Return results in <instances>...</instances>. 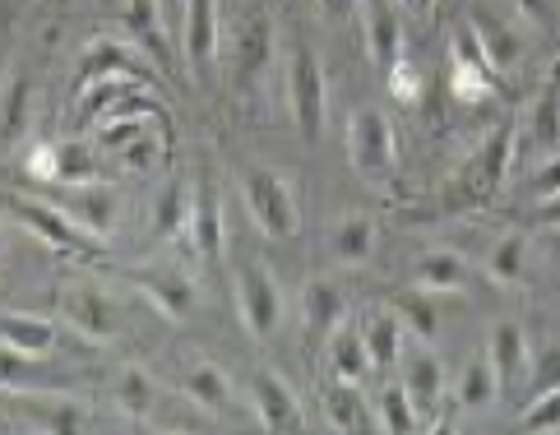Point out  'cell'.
Masks as SVG:
<instances>
[{"label":"cell","instance_id":"cell-1","mask_svg":"<svg viewBox=\"0 0 560 435\" xmlns=\"http://www.w3.org/2000/svg\"><path fill=\"white\" fill-rule=\"evenodd\" d=\"M514 126L491 130L482 144L468 153V163H458L454 176L440 186V209L445 213H468V209H487L495 200V190L510 176V157H514Z\"/></svg>","mask_w":560,"mask_h":435},{"label":"cell","instance_id":"cell-2","mask_svg":"<svg viewBox=\"0 0 560 435\" xmlns=\"http://www.w3.org/2000/svg\"><path fill=\"white\" fill-rule=\"evenodd\" d=\"M242 200L255 217V227L273 236V242H288L302 227V209H296V195L292 186L283 181L278 172H265V167H250L242 176Z\"/></svg>","mask_w":560,"mask_h":435},{"label":"cell","instance_id":"cell-3","mask_svg":"<svg viewBox=\"0 0 560 435\" xmlns=\"http://www.w3.org/2000/svg\"><path fill=\"white\" fill-rule=\"evenodd\" d=\"M348 163L357 176L366 181H385V176L398 167V144H394V126L380 107H362L352 111L348 121Z\"/></svg>","mask_w":560,"mask_h":435},{"label":"cell","instance_id":"cell-4","mask_svg":"<svg viewBox=\"0 0 560 435\" xmlns=\"http://www.w3.org/2000/svg\"><path fill=\"white\" fill-rule=\"evenodd\" d=\"M10 213L24 223V232H33L43 246L70 255V260H93L97 255V242L89 227H79L74 217L61 209V204H37V200H10Z\"/></svg>","mask_w":560,"mask_h":435},{"label":"cell","instance_id":"cell-5","mask_svg":"<svg viewBox=\"0 0 560 435\" xmlns=\"http://www.w3.org/2000/svg\"><path fill=\"white\" fill-rule=\"evenodd\" d=\"M126 279H130V287L144 296V302H149L158 315H167V320H190L195 306H199V287H195V279H190L182 264H172V260L135 264Z\"/></svg>","mask_w":560,"mask_h":435},{"label":"cell","instance_id":"cell-6","mask_svg":"<svg viewBox=\"0 0 560 435\" xmlns=\"http://www.w3.org/2000/svg\"><path fill=\"white\" fill-rule=\"evenodd\" d=\"M236 315H242V325L250 329V339H273L278 325H283L288 315V302H283V287L273 283L269 264H242L236 273Z\"/></svg>","mask_w":560,"mask_h":435},{"label":"cell","instance_id":"cell-7","mask_svg":"<svg viewBox=\"0 0 560 435\" xmlns=\"http://www.w3.org/2000/svg\"><path fill=\"white\" fill-rule=\"evenodd\" d=\"M56 306H61L66 325L89 343H112L116 333L126 329L121 306H116L97 283H66L61 292H56Z\"/></svg>","mask_w":560,"mask_h":435},{"label":"cell","instance_id":"cell-8","mask_svg":"<svg viewBox=\"0 0 560 435\" xmlns=\"http://www.w3.org/2000/svg\"><path fill=\"white\" fill-rule=\"evenodd\" d=\"M288 103H292V121L302 130V140L315 144L329 116V93H325V70H319V61L306 47H296L288 61Z\"/></svg>","mask_w":560,"mask_h":435},{"label":"cell","instance_id":"cell-9","mask_svg":"<svg viewBox=\"0 0 560 435\" xmlns=\"http://www.w3.org/2000/svg\"><path fill=\"white\" fill-rule=\"evenodd\" d=\"M153 61L139 47L130 43H116V37H97V43L84 47V56H79V89L84 84H97V79H139V84H153Z\"/></svg>","mask_w":560,"mask_h":435},{"label":"cell","instance_id":"cell-10","mask_svg":"<svg viewBox=\"0 0 560 435\" xmlns=\"http://www.w3.org/2000/svg\"><path fill=\"white\" fill-rule=\"evenodd\" d=\"M19 412L28 418L33 431H47V435H84V431H93L89 403L70 399V393L24 389V393H19Z\"/></svg>","mask_w":560,"mask_h":435},{"label":"cell","instance_id":"cell-11","mask_svg":"<svg viewBox=\"0 0 560 435\" xmlns=\"http://www.w3.org/2000/svg\"><path fill=\"white\" fill-rule=\"evenodd\" d=\"M273 56V24L265 14H250L236 24L232 43H228V74H232V89H246L255 84L259 74H265Z\"/></svg>","mask_w":560,"mask_h":435},{"label":"cell","instance_id":"cell-12","mask_svg":"<svg viewBox=\"0 0 560 435\" xmlns=\"http://www.w3.org/2000/svg\"><path fill=\"white\" fill-rule=\"evenodd\" d=\"M250 403H255V418L269 435H296L306 426V412L296 403V393L288 389L283 375L273 371H255L250 380Z\"/></svg>","mask_w":560,"mask_h":435},{"label":"cell","instance_id":"cell-13","mask_svg":"<svg viewBox=\"0 0 560 435\" xmlns=\"http://www.w3.org/2000/svg\"><path fill=\"white\" fill-rule=\"evenodd\" d=\"M182 51H186V66L195 79L213 66V56H218V0H186Z\"/></svg>","mask_w":560,"mask_h":435},{"label":"cell","instance_id":"cell-14","mask_svg":"<svg viewBox=\"0 0 560 435\" xmlns=\"http://www.w3.org/2000/svg\"><path fill=\"white\" fill-rule=\"evenodd\" d=\"M186 242L199 260H223V246H228V223H223V200L218 190L205 186L195 190V204H190V223H186Z\"/></svg>","mask_w":560,"mask_h":435},{"label":"cell","instance_id":"cell-15","mask_svg":"<svg viewBox=\"0 0 560 435\" xmlns=\"http://www.w3.org/2000/svg\"><path fill=\"white\" fill-rule=\"evenodd\" d=\"M348 320V302L329 279H311L302 292V325H306V343L325 348L329 333Z\"/></svg>","mask_w":560,"mask_h":435},{"label":"cell","instance_id":"cell-16","mask_svg":"<svg viewBox=\"0 0 560 435\" xmlns=\"http://www.w3.org/2000/svg\"><path fill=\"white\" fill-rule=\"evenodd\" d=\"M61 209L74 217L79 227H89L93 236H107L116 227V213H121V200H116V190L112 186H66V200Z\"/></svg>","mask_w":560,"mask_h":435},{"label":"cell","instance_id":"cell-17","mask_svg":"<svg viewBox=\"0 0 560 435\" xmlns=\"http://www.w3.org/2000/svg\"><path fill=\"white\" fill-rule=\"evenodd\" d=\"M487 357L500 375V389H514V385H524L528 380V366H533V352H528V339H524V329L518 325H491L487 333Z\"/></svg>","mask_w":560,"mask_h":435},{"label":"cell","instance_id":"cell-18","mask_svg":"<svg viewBox=\"0 0 560 435\" xmlns=\"http://www.w3.org/2000/svg\"><path fill=\"white\" fill-rule=\"evenodd\" d=\"M176 389H182L199 412H209V418L213 412H228V403H232V380L209 362H190L176 371Z\"/></svg>","mask_w":560,"mask_h":435},{"label":"cell","instance_id":"cell-19","mask_svg":"<svg viewBox=\"0 0 560 435\" xmlns=\"http://www.w3.org/2000/svg\"><path fill=\"white\" fill-rule=\"evenodd\" d=\"M468 24H472V33H477V43H482V56H487L491 74H505V70H514L518 61H524V43H518V33H514L510 24H500L495 14L472 10Z\"/></svg>","mask_w":560,"mask_h":435},{"label":"cell","instance_id":"cell-20","mask_svg":"<svg viewBox=\"0 0 560 435\" xmlns=\"http://www.w3.org/2000/svg\"><path fill=\"white\" fill-rule=\"evenodd\" d=\"M121 24L130 33V43L149 56V61L163 70L167 66V43H163V10H158V0H126V10H121Z\"/></svg>","mask_w":560,"mask_h":435},{"label":"cell","instance_id":"cell-21","mask_svg":"<svg viewBox=\"0 0 560 435\" xmlns=\"http://www.w3.org/2000/svg\"><path fill=\"white\" fill-rule=\"evenodd\" d=\"M366 51L380 70H389L394 61H404V24L389 0H371L366 10Z\"/></svg>","mask_w":560,"mask_h":435},{"label":"cell","instance_id":"cell-22","mask_svg":"<svg viewBox=\"0 0 560 435\" xmlns=\"http://www.w3.org/2000/svg\"><path fill=\"white\" fill-rule=\"evenodd\" d=\"M404 339H408V329L394 310H371L362 320V343L371 352V371H394V362L404 357Z\"/></svg>","mask_w":560,"mask_h":435},{"label":"cell","instance_id":"cell-23","mask_svg":"<svg viewBox=\"0 0 560 435\" xmlns=\"http://www.w3.org/2000/svg\"><path fill=\"white\" fill-rule=\"evenodd\" d=\"M325 418L334 431L343 435H362V431H380V422H371L375 412L362 399V385H348V380H334L325 389Z\"/></svg>","mask_w":560,"mask_h":435},{"label":"cell","instance_id":"cell-24","mask_svg":"<svg viewBox=\"0 0 560 435\" xmlns=\"http://www.w3.org/2000/svg\"><path fill=\"white\" fill-rule=\"evenodd\" d=\"M325 362L334 371V380H348V385H362L366 375H371V352L362 343V329H348V325H338L329 333V343H325Z\"/></svg>","mask_w":560,"mask_h":435},{"label":"cell","instance_id":"cell-25","mask_svg":"<svg viewBox=\"0 0 560 435\" xmlns=\"http://www.w3.org/2000/svg\"><path fill=\"white\" fill-rule=\"evenodd\" d=\"M0 343L28 352V357H47V352L56 348V325L43 320V315L0 310Z\"/></svg>","mask_w":560,"mask_h":435},{"label":"cell","instance_id":"cell-26","mask_svg":"<svg viewBox=\"0 0 560 435\" xmlns=\"http://www.w3.org/2000/svg\"><path fill=\"white\" fill-rule=\"evenodd\" d=\"M445 366H440L431 352H417V357L408 362V371H404V389H408V399H412V408L422 412V418H431V412L440 408V399H445Z\"/></svg>","mask_w":560,"mask_h":435},{"label":"cell","instance_id":"cell-27","mask_svg":"<svg viewBox=\"0 0 560 435\" xmlns=\"http://www.w3.org/2000/svg\"><path fill=\"white\" fill-rule=\"evenodd\" d=\"M464 283H468L464 255H454V250H431V255H422V260H417L412 287L440 296V292H464Z\"/></svg>","mask_w":560,"mask_h":435},{"label":"cell","instance_id":"cell-28","mask_svg":"<svg viewBox=\"0 0 560 435\" xmlns=\"http://www.w3.org/2000/svg\"><path fill=\"white\" fill-rule=\"evenodd\" d=\"M190 204H195V190L182 181V176H172V186L158 190L153 213H149V227H153L158 236H186Z\"/></svg>","mask_w":560,"mask_h":435},{"label":"cell","instance_id":"cell-29","mask_svg":"<svg viewBox=\"0 0 560 435\" xmlns=\"http://www.w3.org/2000/svg\"><path fill=\"white\" fill-rule=\"evenodd\" d=\"M533 144L542 149L547 157L560 153V61L551 66L542 93L533 103Z\"/></svg>","mask_w":560,"mask_h":435},{"label":"cell","instance_id":"cell-30","mask_svg":"<svg viewBox=\"0 0 560 435\" xmlns=\"http://www.w3.org/2000/svg\"><path fill=\"white\" fill-rule=\"evenodd\" d=\"M528 255H533V242H528L524 232L500 236V242L491 246V255H487V273H491V283L518 287V283L528 279Z\"/></svg>","mask_w":560,"mask_h":435},{"label":"cell","instance_id":"cell-31","mask_svg":"<svg viewBox=\"0 0 560 435\" xmlns=\"http://www.w3.org/2000/svg\"><path fill=\"white\" fill-rule=\"evenodd\" d=\"M329 250H334V260H343V264L371 260V250H375V223H371V217H362V213L338 217L334 232H329Z\"/></svg>","mask_w":560,"mask_h":435},{"label":"cell","instance_id":"cell-32","mask_svg":"<svg viewBox=\"0 0 560 435\" xmlns=\"http://www.w3.org/2000/svg\"><path fill=\"white\" fill-rule=\"evenodd\" d=\"M389 310L404 320V329L412 333V339H435L440 329V310H435V296L422 292V287H404L389 296Z\"/></svg>","mask_w":560,"mask_h":435},{"label":"cell","instance_id":"cell-33","mask_svg":"<svg viewBox=\"0 0 560 435\" xmlns=\"http://www.w3.org/2000/svg\"><path fill=\"white\" fill-rule=\"evenodd\" d=\"M495 393H500V375L491 366V357L482 352V357H472L464 366V375H458V408H468V412H482L495 403Z\"/></svg>","mask_w":560,"mask_h":435},{"label":"cell","instance_id":"cell-34","mask_svg":"<svg viewBox=\"0 0 560 435\" xmlns=\"http://www.w3.org/2000/svg\"><path fill=\"white\" fill-rule=\"evenodd\" d=\"M97 149L84 140H66L56 144V186H89L97 181Z\"/></svg>","mask_w":560,"mask_h":435},{"label":"cell","instance_id":"cell-35","mask_svg":"<svg viewBox=\"0 0 560 435\" xmlns=\"http://www.w3.org/2000/svg\"><path fill=\"white\" fill-rule=\"evenodd\" d=\"M158 403V385H153V375L149 371H121V380H116V408L126 412V418H149Z\"/></svg>","mask_w":560,"mask_h":435},{"label":"cell","instance_id":"cell-36","mask_svg":"<svg viewBox=\"0 0 560 435\" xmlns=\"http://www.w3.org/2000/svg\"><path fill=\"white\" fill-rule=\"evenodd\" d=\"M375 418H380V431H389V435H412V431H422V426H427V422H422V412L412 408V399H408V389H404V385L380 393Z\"/></svg>","mask_w":560,"mask_h":435},{"label":"cell","instance_id":"cell-37","mask_svg":"<svg viewBox=\"0 0 560 435\" xmlns=\"http://www.w3.org/2000/svg\"><path fill=\"white\" fill-rule=\"evenodd\" d=\"M450 89H454V97H464V103H487L495 93L491 70L464 61V56H450Z\"/></svg>","mask_w":560,"mask_h":435},{"label":"cell","instance_id":"cell-38","mask_svg":"<svg viewBox=\"0 0 560 435\" xmlns=\"http://www.w3.org/2000/svg\"><path fill=\"white\" fill-rule=\"evenodd\" d=\"M37 380H43V375H37V357L0 343V389L19 393V389H37Z\"/></svg>","mask_w":560,"mask_h":435},{"label":"cell","instance_id":"cell-39","mask_svg":"<svg viewBox=\"0 0 560 435\" xmlns=\"http://www.w3.org/2000/svg\"><path fill=\"white\" fill-rule=\"evenodd\" d=\"M518 431H560V389L533 393V403L518 412Z\"/></svg>","mask_w":560,"mask_h":435},{"label":"cell","instance_id":"cell-40","mask_svg":"<svg viewBox=\"0 0 560 435\" xmlns=\"http://www.w3.org/2000/svg\"><path fill=\"white\" fill-rule=\"evenodd\" d=\"M28 126V79H10L5 97H0V130L19 134Z\"/></svg>","mask_w":560,"mask_h":435},{"label":"cell","instance_id":"cell-41","mask_svg":"<svg viewBox=\"0 0 560 435\" xmlns=\"http://www.w3.org/2000/svg\"><path fill=\"white\" fill-rule=\"evenodd\" d=\"M385 79H389V93H394V103L412 107L417 97H422V70H417L412 61H394V66L385 70Z\"/></svg>","mask_w":560,"mask_h":435},{"label":"cell","instance_id":"cell-42","mask_svg":"<svg viewBox=\"0 0 560 435\" xmlns=\"http://www.w3.org/2000/svg\"><path fill=\"white\" fill-rule=\"evenodd\" d=\"M163 153H167V144L158 140L153 130H144L139 140H130V144L121 149V157H126V167H130V172H153V167H158V157H163Z\"/></svg>","mask_w":560,"mask_h":435},{"label":"cell","instance_id":"cell-43","mask_svg":"<svg viewBox=\"0 0 560 435\" xmlns=\"http://www.w3.org/2000/svg\"><path fill=\"white\" fill-rule=\"evenodd\" d=\"M528 380H533V393L560 389V348H542V357H533Z\"/></svg>","mask_w":560,"mask_h":435},{"label":"cell","instance_id":"cell-44","mask_svg":"<svg viewBox=\"0 0 560 435\" xmlns=\"http://www.w3.org/2000/svg\"><path fill=\"white\" fill-rule=\"evenodd\" d=\"M24 172L33 176V181L56 186V144H33L28 157H24Z\"/></svg>","mask_w":560,"mask_h":435},{"label":"cell","instance_id":"cell-45","mask_svg":"<svg viewBox=\"0 0 560 435\" xmlns=\"http://www.w3.org/2000/svg\"><path fill=\"white\" fill-rule=\"evenodd\" d=\"M514 5H518V14H524L528 24H547V28H551L556 19H560V14H556V10H560L556 0H514Z\"/></svg>","mask_w":560,"mask_h":435},{"label":"cell","instance_id":"cell-46","mask_svg":"<svg viewBox=\"0 0 560 435\" xmlns=\"http://www.w3.org/2000/svg\"><path fill=\"white\" fill-rule=\"evenodd\" d=\"M533 190L537 195H542V200H547V195H556L560 190V157L551 153V163L542 167V172H537V181H533Z\"/></svg>","mask_w":560,"mask_h":435},{"label":"cell","instance_id":"cell-47","mask_svg":"<svg viewBox=\"0 0 560 435\" xmlns=\"http://www.w3.org/2000/svg\"><path fill=\"white\" fill-rule=\"evenodd\" d=\"M537 223H542V227H560V190L542 200V209H537Z\"/></svg>","mask_w":560,"mask_h":435},{"label":"cell","instance_id":"cell-48","mask_svg":"<svg viewBox=\"0 0 560 435\" xmlns=\"http://www.w3.org/2000/svg\"><path fill=\"white\" fill-rule=\"evenodd\" d=\"M357 5V0H319V10H325V14H348Z\"/></svg>","mask_w":560,"mask_h":435},{"label":"cell","instance_id":"cell-49","mask_svg":"<svg viewBox=\"0 0 560 435\" xmlns=\"http://www.w3.org/2000/svg\"><path fill=\"white\" fill-rule=\"evenodd\" d=\"M158 10H163V19H182L186 0H158Z\"/></svg>","mask_w":560,"mask_h":435},{"label":"cell","instance_id":"cell-50","mask_svg":"<svg viewBox=\"0 0 560 435\" xmlns=\"http://www.w3.org/2000/svg\"><path fill=\"white\" fill-rule=\"evenodd\" d=\"M435 5V0H398V10H408V14H427Z\"/></svg>","mask_w":560,"mask_h":435},{"label":"cell","instance_id":"cell-51","mask_svg":"<svg viewBox=\"0 0 560 435\" xmlns=\"http://www.w3.org/2000/svg\"><path fill=\"white\" fill-rule=\"evenodd\" d=\"M0 250H5V223H0Z\"/></svg>","mask_w":560,"mask_h":435}]
</instances>
